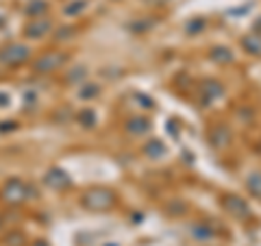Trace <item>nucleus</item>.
Returning <instances> with one entry per match:
<instances>
[{"label":"nucleus","instance_id":"nucleus-6","mask_svg":"<svg viewBox=\"0 0 261 246\" xmlns=\"http://www.w3.org/2000/svg\"><path fill=\"white\" fill-rule=\"evenodd\" d=\"M222 207H224L231 216L238 218V220H244V218L250 216L248 205L244 203L240 196H235V194H224V196H222Z\"/></svg>","mask_w":261,"mask_h":246},{"label":"nucleus","instance_id":"nucleus-14","mask_svg":"<svg viewBox=\"0 0 261 246\" xmlns=\"http://www.w3.org/2000/svg\"><path fill=\"white\" fill-rule=\"evenodd\" d=\"M85 7H87V0H70L68 5H63V13L68 18H74V15L85 11Z\"/></svg>","mask_w":261,"mask_h":246},{"label":"nucleus","instance_id":"nucleus-10","mask_svg":"<svg viewBox=\"0 0 261 246\" xmlns=\"http://www.w3.org/2000/svg\"><path fill=\"white\" fill-rule=\"evenodd\" d=\"M242 46H244V51L250 53V55H261V35H246V37H242Z\"/></svg>","mask_w":261,"mask_h":246},{"label":"nucleus","instance_id":"nucleus-4","mask_svg":"<svg viewBox=\"0 0 261 246\" xmlns=\"http://www.w3.org/2000/svg\"><path fill=\"white\" fill-rule=\"evenodd\" d=\"M3 196H5V201L18 205V203H22V201H27V196H29V185L24 183L22 179H9V181L5 183V187H3Z\"/></svg>","mask_w":261,"mask_h":246},{"label":"nucleus","instance_id":"nucleus-17","mask_svg":"<svg viewBox=\"0 0 261 246\" xmlns=\"http://www.w3.org/2000/svg\"><path fill=\"white\" fill-rule=\"evenodd\" d=\"M96 120H98V116L92 111V109H83L79 113V122L83 125L85 129H92V127H96Z\"/></svg>","mask_w":261,"mask_h":246},{"label":"nucleus","instance_id":"nucleus-18","mask_svg":"<svg viewBox=\"0 0 261 246\" xmlns=\"http://www.w3.org/2000/svg\"><path fill=\"white\" fill-rule=\"evenodd\" d=\"M70 33H74V29H61V31H57L55 39H70V37H72Z\"/></svg>","mask_w":261,"mask_h":246},{"label":"nucleus","instance_id":"nucleus-15","mask_svg":"<svg viewBox=\"0 0 261 246\" xmlns=\"http://www.w3.org/2000/svg\"><path fill=\"white\" fill-rule=\"evenodd\" d=\"M246 187L250 190V194H255L257 199H261V172H250Z\"/></svg>","mask_w":261,"mask_h":246},{"label":"nucleus","instance_id":"nucleus-16","mask_svg":"<svg viewBox=\"0 0 261 246\" xmlns=\"http://www.w3.org/2000/svg\"><path fill=\"white\" fill-rule=\"evenodd\" d=\"M98 94H100V87H98V85L87 83V85L79 87V98H83V101H92V98H96Z\"/></svg>","mask_w":261,"mask_h":246},{"label":"nucleus","instance_id":"nucleus-13","mask_svg":"<svg viewBox=\"0 0 261 246\" xmlns=\"http://www.w3.org/2000/svg\"><path fill=\"white\" fill-rule=\"evenodd\" d=\"M46 9H48V3H44V0H31V3L24 7V13H27L29 18H39V15H44Z\"/></svg>","mask_w":261,"mask_h":246},{"label":"nucleus","instance_id":"nucleus-1","mask_svg":"<svg viewBox=\"0 0 261 246\" xmlns=\"http://www.w3.org/2000/svg\"><path fill=\"white\" fill-rule=\"evenodd\" d=\"M113 203H116V194L105 187H92L81 196V205L92 211H107L109 207H113Z\"/></svg>","mask_w":261,"mask_h":246},{"label":"nucleus","instance_id":"nucleus-19","mask_svg":"<svg viewBox=\"0 0 261 246\" xmlns=\"http://www.w3.org/2000/svg\"><path fill=\"white\" fill-rule=\"evenodd\" d=\"M0 227H3V218H0Z\"/></svg>","mask_w":261,"mask_h":246},{"label":"nucleus","instance_id":"nucleus-8","mask_svg":"<svg viewBox=\"0 0 261 246\" xmlns=\"http://www.w3.org/2000/svg\"><path fill=\"white\" fill-rule=\"evenodd\" d=\"M44 181H46V185L55 187V190H61V187H68L70 185V177L65 175L63 170H59V168H50V170L46 172Z\"/></svg>","mask_w":261,"mask_h":246},{"label":"nucleus","instance_id":"nucleus-5","mask_svg":"<svg viewBox=\"0 0 261 246\" xmlns=\"http://www.w3.org/2000/svg\"><path fill=\"white\" fill-rule=\"evenodd\" d=\"M50 31H53V20L39 15V18H31V22H27V27H24V35L31 37V39H42Z\"/></svg>","mask_w":261,"mask_h":246},{"label":"nucleus","instance_id":"nucleus-12","mask_svg":"<svg viewBox=\"0 0 261 246\" xmlns=\"http://www.w3.org/2000/svg\"><path fill=\"white\" fill-rule=\"evenodd\" d=\"M144 153L148 155L150 159H161L163 155H166V146H163V142H159V139H150V142L144 146Z\"/></svg>","mask_w":261,"mask_h":246},{"label":"nucleus","instance_id":"nucleus-11","mask_svg":"<svg viewBox=\"0 0 261 246\" xmlns=\"http://www.w3.org/2000/svg\"><path fill=\"white\" fill-rule=\"evenodd\" d=\"M211 59L218 61V63H231L235 59V55L231 53V48H226V46H216V48H211Z\"/></svg>","mask_w":261,"mask_h":246},{"label":"nucleus","instance_id":"nucleus-7","mask_svg":"<svg viewBox=\"0 0 261 246\" xmlns=\"http://www.w3.org/2000/svg\"><path fill=\"white\" fill-rule=\"evenodd\" d=\"M231 129H228L226 125H216L214 129L209 131V139L211 144L216 146V149H226L228 144H231Z\"/></svg>","mask_w":261,"mask_h":246},{"label":"nucleus","instance_id":"nucleus-9","mask_svg":"<svg viewBox=\"0 0 261 246\" xmlns=\"http://www.w3.org/2000/svg\"><path fill=\"white\" fill-rule=\"evenodd\" d=\"M148 129H150V120L148 118H130L128 125H126V131L130 135H144Z\"/></svg>","mask_w":261,"mask_h":246},{"label":"nucleus","instance_id":"nucleus-3","mask_svg":"<svg viewBox=\"0 0 261 246\" xmlns=\"http://www.w3.org/2000/svg\"><path fill=\"white\" fill-rule=\"evenodd\" d=\"M29 57H31V48L15 42L0 51V63L7 65V68H18V65L29 61Z\"/></svg>","mask_w":261,"mask_h":246},{"label":"nucleus","instance_id":"nucleus-2","mask_svg":"<svg viewBox=\"0 0 261 246\" xmlns=\"http://www.w3.org/2000/svg\"><path fill=\"white\" fill-rule=\"evenodd\" d=\"M68 53H61V51H48L44 55H39L35 61H33V70L37 75H50V72L61 70L65 63H68Z\"/></svg>","mask_w":261,"mask_h":246}]
</instances>
